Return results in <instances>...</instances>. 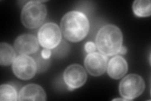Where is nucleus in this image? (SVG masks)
<instances>
[{
  "mask_svg": "<svg viewBox=\"0 0 151 101\" xmlns=\"http://www.w3.org/2000/svg\"><path fill=\"white\" fill-rule=\"evenodd\" d=\"M89 29L87 17L81 12L71 11L63 16L60 21V31L70 42H78L86 37Z\"/></svg>",
  "mask_w": 151,
  "mask_h": 101,
  "instance_id": "1",
  "label": "nucleus"
},
{
  "mask_svg": "<svg viewBox=\"0 0 151 101\" xmlns=\"http://www.w3.org/2000/svg\"><path fill=\"white\" fill-rule=\"evenodd\" d=\"M122 43V32L115 25L108 24L103 26L99 30L96 36L97 49L105 56H113L119 53Z\"/></svg>",
  "mask_w": 151,
  "mask_h": 101,
  "instance_id": "2",
  "label": "nucleus"
},
{
  "mask_svg": "<svg viewBox=\"0 0 151 101\" xmlns=\"http://www.w3.org/2000/svg\"><path fill=\"white\" fill-rule=\"evenodd\" d=\"M47 13V7L41 1H29L23 7L21 20L26 28L34 29L42 25L46 18Z\"/></svg>",
  "mask_w": 151,
  "mask_h": 101,
  "instance_id": "3",
  "label": "nucleus"
},
{
  "mask_svg": "<svg viewBox=\"0 0 151 101\" xmlns=\"http://www.w3.org/2000/svg\"><path fill=\"white\" fill-rule=\"evenodd\" d=\"M145 89L144 80L141 76L130 74L122 80L119 85V92L126 100H132L138 97Z\"/></svg>",
  "mask_w": 151,
  "mask_h": 101,
  "instance_id": "4",
  "label": "nucleus"
},
{
  "mask_svg": "<svg viewBox=\"0 0 151 101\" xmlns=\"http://www.w3.org/2000/svg\"><path fill=\"white\" fill-rule=\"evenodd\" d=\"M62 39L59 27L54 22L44 24L38 32V41L45 49H52L58 46Z\"/></svg>",
  "mask_w": 151,
  "mask_h": 101,
  "instance_id": "5",
  "label": "nucleus"
},
{
  "mask_svg": "<svg viewBox=\"0 0 151 101\" xmlns=\"http://www.w3.org/2000/svg\"><path fill=\"white\" fill-rule=\"evenodd\" d=\"M12 70L17 77L21 80H27L32 78L35 75L37 66L32 57L20 54L14 60Z\"/></svg>",
  "mask_w": 151,
  "mask_h": 101,
  "instance_id": "6",
  "label": "nucleus"
},
{
  "mask_svg": "<svg viewBox=\"0 0 151 101\" xmlns=\"http://www.w3.org/2000/svg\"><path fill=\"white\" fill-rule=\"evenodd\" d=\"M87 77L86 70L78 64L69 65L64 72V80L70 90L82 86L86 83Z\"/></svg>",
  "mask_w": 151,
  "mask_h": 101,
  "instance_id": "7",
  "label": "nucleus"
},
{
  "mask_svg": "<svg viewBox=\"0 0 151 101\" xmlns=\"http://www.w3.org/2000/svg\"><path fill=\"white\" fill-rule=\"evenodd\" d=\"M107 57L101 52H93L89 53L84 60V66L88 73L92 76L102 75L106 70Z\"/></svg>",
  "mask_w": 151,
  "mask_h": 101,
  "instance_id": "8",
  "label": "nucleus"
},
{
  "mask_svg": "<svg viewBox=\"0 0 151 101\" xmlns=\"http://www.w3.org/2000/svg\"><path fill=\"white\" fill-rule=\"evenodd\" d=\"M15 50L20 54H31L36 52L39 47L37 37L32 34L19 36L14 42Z\"/></svg>",
  "mask_w": 151,
  "mask_h": 101,
  "instance_id": "9",
  "label": "nucleus"
},
{
  "mask_svg": "<svg viewBox=\"0 0 151 101\" xmlns=\"http://www.w3.org/2000/svg\"><path fill=\"white\" fill-rule=\"evenodd\" d=\"M107 73L111 78L119 80L122 78L128 71V64L124 57L115 56L107 64Z\"/></svg>",
  "mask_w": 151,
  "mask_h": 101,
  "instance_id": "10",
  "label": "nucleus"
},
{
  "mask_svg": "<svg viewBox=\"0 0 151 101\" xmlns=\"http://www.w3.org/2000/svg\"><path fill=\"white\" fill-rule=\"evenodd\" d=\"M46 94L41 86L37 84H28L20 90L18 100H46Z\"/></svg>",
  "mask_w": 151,
  "mask_h": 101,
  "instance_id": "11",
  "label": "nucleus"
},
{
  "mask_svg": "<svg viewBox=\"0 0 151 101\" xmlns=\"http://www.w3.org/2000/svg\"><path fill=\"white\" fill-rule=\"evenodd\" d=\"M16 54L13 48L6 42L0 44V65L8 66L13 63L16 58Z\"/></svg>",
  "mask_w": 151,
  "mask_h": 101,
  "instance_id": "12",
  "label": "nucleus"
},
{
  "mask_svg": "<svg viewBox=\"0 0 151 101\" xmlns=\"http://www.w3.org/2000/svg\"><path fill=\"white\" fill-rule=\"evenodd\" d=\"M135 15L139 17H150L151 14V3L149 0H137L132 5Z\"/></svg>",
  "mask_w": 151,
  "mask_h": 101,
  "instance_id": "13",
  "label": "nucleus"
},
{
  "mask_svg": "<svg viewBox=\"0 0 151 101\" xmlns=\"http://www.w3.org/2000/svg\"><path fill=\"white\" fill-rule=\"evenodd\" d=\"M0 100L1 101L18 100L17 89L9 84H3L0 87Z\"/></svg>",
  "mask_w": 151,
  "mask_h": 101,
  "instance_id": "14",
  "label": "nucleus"
},
{
  "mask_svg": "<svg viewBox=\"0 0 151 101\" xmlns=\"http://www.w3.org/2000/svg\"><path fill=\"white\" fill-rule=\"evenodd\" d=\"M85 51L88 53H91V52H95L96 50V44L93 42H88L84 47Z\"/></svg>",
  "mask_w": 151,
  "mask_h": 101,
  "instance_id": "15",
  "label": "nucleus"
},
{
  "mask_svg": "<svg viewBox=\"0 0 151 101\" xmlns=\"http://www.w3.org/2000/svg\"><path fill=\"white\" fill-rule=\"evenodd\" d=\"M41 55L44 59H48L51 56V51L50 49H45L42 51Z\"/></svg>",
  "mask_w": 151,
  "mask_h": 101,
  "instance_id": "16",
  "label": "nucleus"
},
{
  "mask_svg": "<svg viewBox=\"0 0 151 101\" xmlns=\"http://www.w3.org/2000/svg\"><path fill=\"white\" fill-rule=\"evenodd\" d=\"M127 48L125 47V46H122V47L120 48V51H119V53H120V54H126L127 53Z\"/></svg>",
  "mask_w": 151,
  "mask_h": 101,
  "instance_id": "17",
  "label": "nucleus"
},
{
  "mask_svg": "<svg viewBox=\"0 0 151 101\" xmlns=\"http://www.w3.org/2000/svg\"><path fill=\"white\" fill-rule=\"evenodd\" d=\"M113 100H126L123 98V99H113Z\"/></svg>",
  "mask_w": 151,
  "mask_h": 101,
  "instance_id": "18",
  "label": "nucleus"
}]
</instances>
